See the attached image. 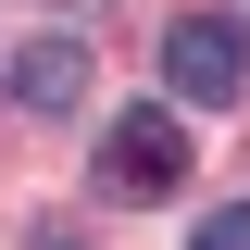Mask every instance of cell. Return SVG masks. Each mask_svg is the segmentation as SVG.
<instances>
[{
  "label": "cell",
  "mask_w": 250,
  "mask_h": 250,
  "mask_svg": "<svg viewBox=\"0 0 250 250\" xmlns=\"http://www.w3.org/2000/svg\"><path fill=\"white\" fill-rule=\"evenodd\" d=\"M163 88H175L188 113H238V88H250V25H238V13H175Z\"/></svg>",
  "instance_id": "obj_1"
},
{
  "label": "cell",
  "mask_w": 250,
  "mask_h": 250,
  "mask_svg": "<svg viewBox=\"0 0 250 250\" xmlns=\"http://www.w3.org/2000/svg\"><path fill=\"white\" fill-rule=\"evenodd\" d=\"M100 188H113V200H175L188 188V125L175 113H125L113 138H100Z\"/></svg>",
  "instance_id": "obj_2"
},
{
  "label": "cell",
  "mask_w": 250,
  "mask_h": 250,
  "mask_svg": "<svg viewBox=\"0 0 250 250\" xmlns=\"http://www.w3.org/2000/svg\"><path fill=\"white\" fill-rule=\"evenodd\" d=\"M0 88L25 100V113H75V100H88V50H75V38H25Z\"/></svg>",
  "instance_id": "obj_3"
},
{
  "label": "cell",
  "mask_w": 250,
  "mask_h": 250,
  "mask_svg": "<svg viewBox=\"0 0 250 250\" xmlns=\"http://www.w3.org/2000/svg\"><path fill=\"white\" fill-rule=\"evenodd\" d=\"M200 250H250V200H225V213H200Z\"/></svg>",
  "instance_id": "obj_4"
}]
</instances>
